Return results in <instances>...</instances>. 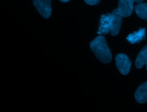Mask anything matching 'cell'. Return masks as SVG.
Wrapping results in <instances>:
<instances>
[{"instance_id":"4","label":"cell","mask_w":147,"mask_h":112,"mask_svg":"<svg viewBox=\"0 0 147 112\" xmlns=\"http://www.w3.org/2000/svg\"><path fill=\"white\" fill-rule=\"evenodd\" d=\"M133 0H119L117 10L122 17L130 16L133 10Z\"/></svg>"},{"instance_id":"8","label":"cell","mask_w":147,"mask_h":112,"mask_svg":"<svg viewBox=\"0 0 147 112\" xmlns=\"http://www.w3.org/2000/svg\"><path fill=\"white\" fill-rule=\"evenodd\" d=\"M145 29L140 28L138 31L134 32L133 33L129 34L126 37V39L130 43L132 44L136 43H140L145 39Z\"/></svg>"},{"instance_id":"9","label":"cell","mask_w":147,"mask_h":112,"mask_svg":"<svg viewBox=\"0 0 147 112\" xmlns=\"http://www.w3.org/2000/svg\"><path fill=\"white\" fill-rule=\"evenodd\" d=\"M147 64V45L144 46L139 52L136 60L135 65L137 68H141L144 65Z\"/></svg>"},{"instance_id":"2","label":"cell","mask_w":147,"mask_h":112,"mask_svg":"<svg viewBox=\"0 0 147 112\" xmlns=\"http://www.w3.org/2000/svg\"><path fill=\"white\" fill-rule=\"evenodd\" d=\"M34 7L45 19L50 17L52 13L51 0H33Z\"/></svg>"},{"instance_id":"3","label":"cell","mask_w":147,"mask_h":112,"mask_svg":"<svg viewBox=\"0 0 147 112\" xmlns=\"http://www.w3.org/2000/svg\"><path fill=\"white\" fill-rule=\"evenodd\" d=\"M116 66L122 75H127L131 67V62L128 57L123 53H119L115 56Z\"/></svg>"},{"instance_id":"14","label":"cell","mask_w":147,"mask_h":112,"mask_svg":"<svg viewBox=\"0 0 147 112\" xmlns=\"http://www.w3.org/2000/svg\"><path fill=\"white\" fill-rule=\"evenodd\" d=\"M146 69H147V64L146 65Z\"/></svg>"},{"instance_id":"1","label":"cell","mask_w":147,"mask_h":112,"mask_svg":"<svg viewBox=\"0 0 147 112\" xmlns=\"http://www.w3.org/2000/svg\"><path fill=\"white\" fill-rule=\"evenodd\" d=\"M90 48L96 58L104 64L109 63L112 59V54L107 46L106 39L102 36H97L90 44Z\"/></svg>"},{"instance_id":"13","label":"cell","mask_w":147,"mask_h":112,"mask_svg":"<svg viewBox=\"0 0 147 112\" xmlns=\"http://www.w3.org/2000/svg\"><path fill=\"white\" fill-rule=\"evenodd\" d=\"M60 1L63 2H68L69 0H60Z\"/></svg>"},{"instance_id":"10","label":"cell","mask_w":147,"mask_h":112,"mask_svg":"<svg viewBox=\"0 0 147 112\" xmlns=\"http://www.w3.org/2000/svg\"><path fill=\"white\" fill-rule=\"evenodd\" d=\"M134 9L138 17L147 20V3H139L136 5Z\"/></svg>"},{"instance_id":"12","label":"cell","mask_w":147,"mask_h":112,"mask_svg":"<svg viewBox=\"0 0 147 112\" xmlns=\"http://www.w3.org/2000/svg\"><path fill=\"white\" fill-rule=\"evenodd\" d=\"M134 2H137V3H141L144 0H133Z\"/></svg>"},{"instance_id":"11","label":"cell","mask_w":147,"mask_h":112,"mask_svg":"<svg viewBox=\"0 0 147 112\" xmlns=\"http://www.w3.org/2000/svg\"><path fill=\"white\" fill-rule=\"evenodd\" d=\"M85 2L90 5H95L98 4L100 0H84Z\"/></svg>"},{"instance_id":"7","label":"cell","mask_w":147,"mask_h":112,"mask_svg":"<svg viewBox=\"0 0 147 112\" xmlns=\"http://www.w3.org/2000/svg\"><path fill=\"white\" fill-rule=\"evenodd\" d=\"M136 101L140 103L147 102V82L143 83L136 90L134 93Z\"/></svg>"},{"instance_id":"6","label":"cell","mask_w":147,"mask_h":112,"mask_svg":"<svg viewBox=\"0 0 147 112\" xmlns=\"http://www.w3.org/2000/svg\"><path fill=\"white\" fill-rule=\"evenodd\" d=\"M111 24V14L107 13L101 16L100 24L97 33L103 36L107 34L110 31Z\"/></svg>"},{"instance_id":"5","label":"cell","mask_w":147,"mask_h":112,"mask_svg":"<svg viewBox=\"0 0 147 112\" xmlns=\"http://www.w3.org/2000/svg\"><path fill=\"white\" fill-rule=\"evenodd\" d=\"M111 14V24L110 33L113 36H117L120 30L122 17L119 14L117 9L113 10Z\"/></svg>"}]
</instances>
